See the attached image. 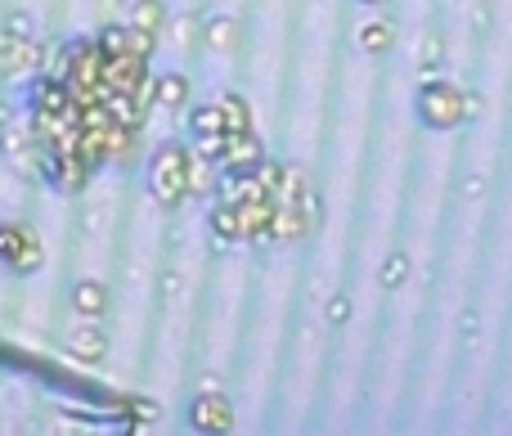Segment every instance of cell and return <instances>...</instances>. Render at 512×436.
<instances>
[{"label":"cell","instance_id":"cell-3","mask_svg":"<svg viewBox=\"0 0 512 436\" xmlns=\"http://www.w3.org/2000/svg\"><path fill=\"white\" fill-rule=\"evenodd\" d=\"M36 176H41L54 194H81L95 171H90V162L81 158L77 149H41V171H36Z\"/></svg>","mask_w":512,"mask_h":436},{"label":"cell","instance_id":"cell-5","mask_svg":"<svg viewBox=\"0 0 512 436\" xmlns=\"http://www.w3.org/2000/svg\"><path fill=\"white\" fill-rule=\"evenodd\" d=\"M45 68V45L36 41H18V36L0 32V77H32Z\"/></svg>","mask_w":512,"mask_h":436},{"label":"cell","instance_id":"cell-1","mask_svg":"<svg viewBox=\"0 0 512 436\" xmlns=\"http://www.w3.org/2000/svg\"><path fill=\"white\" fill-rule=\"evenodd\" d=\"M149 194L162 207H180L189 198V144L167 140L149 158Z\"/></svg>","mask_w":512,"mask_h":436},{"label":"cell","instance_id":"cell-10","mask_svg":"<svg viewBox=\"0 0 512 436\" xmlns=\"http://www.w3.org/2000/svg\"><path fill=\"white\" fill-rule=\"evenodd\" d=\"M41 266H45V243H41V234L23 225V239H18L14 257H9V270H14V275H36Z\"/></svg>","mask_w":512,"mask_h":436},{"label":"cell","instance_id":"cell-16","mask_svg":"<svg viewBox=\"0 0 512 436\" xmlns=\"http://www.w3.org/2000/svg\"><path fill=\"white\" fill-rule=\"evenodd\" d=\"M221 108H225V126H230V131H248L252 126V113L239 95H221Z\"/></svg>","mask_w":512,"mask_h":436},{"label":"cell","instance_id":"cell-14","mask_svg":"<svg viewBox=\"0 0 512 436\" xmlns=\"http://www.w3.org/2000/svg\"><path fill=\"white\" fill-rule=\"evenodd\" d=\"M360 50H369V54H387L391 50V23H364V32H360Z\"/></svg>","mask_w":512,"mask_h":436},{"label":"cell","instance_id":"cell-17","mask_svg":"<svg viewBox=\"0 0 512 436\" xmlns=\"http://www.w3.org/2000/svg\"><path fill=\"white\" fill-rule=\"evenodd\" d=\"M5 36H18V41H32L36 36V23L27 9H14V14H5Z\"/></svg>","mask_w":512,"mask_h":436},{"label":"cell","instance_id":"cell-15","mask_svg":"<svg viewBox=\"0 0 512 436\" xmlns=\"http://www.w3.org/2000/svg\"><path fill=\"white\" fill-rule=\"evenodd\" d=\"M95 50L104 54V59H113V54H126V23H108L104 32L95 36Z\"/></svg>","mask_w":512,"mask_h":436},{"label":"cell","instance_id":"cell-13","mask_svg":"<svg viewBox=\"0 0 512 436\" xmlns=\"http://www.w3.org/2000/svg\"><path fill=\"white\" fill-rule=\"evenodd\" d=\"M126 23L162 36V27H167V9H162V0H135V5H131V18H126Z\"/></svg>","mask_w":512,"mask_h":436},{"label":"cell","instance_id":"cell-21","mask_svg":"<svg viewBox=\"0 0 512 436\" xmlns=\"http://www.w3.org/2000/svg\"><path fill=\"white\" fill-rule=\"evenodd\" d=\"M131 419L153 423V419H158V405H153V401H131Z\"/></svg>","mask_w":512,"mask_h":436},{"label":"cell","instance_id":"cell-4","mask_svg":"<svg viewBox=\"0 0 512 436\" xmlns=\"http://www.w3.org/2000/svg\"><path fill=\"white\" fill-rule=\"evenodd\" d=\"M418 122L432 126V131H450L463 122V95L450 81H432V86L418 90Z\"/></svg>","mask_w":512,"mask_h":436},{"label":"cell","instance_id":"cell-19","mask_svg":"<svg viewBox=\"0 0 512 436\" xmlns=\"http://www.w3.org/2000/svg\"><path fill=\"white\" fill-rule=\"evenodd\" d=\"M18 239H23V225H14V221L0 225V266H9V257H14V248H18Z\"/></svg>","mask_w":512,"mask_h":436},{"label":"cell","instance_id":"cell-9","mask_svg":"<svg viewBox=\"0 0 512 436\" xmlns=\"http://www.w3.org/2000/svg\"><path fill=\"white\" fill-rule=\"evenodd\" d=\"M68 297H72V311H77L81 320H99V315L108 311V288L99 284V279H77Z\"/></svg>","mask_w":512,"mask_h":436},{"label":"cell","instance_id":"cell-8","mask_svg":"<svg viewBox=\"0 0 512 436\" xmlns=\"http://www.w3.org/2000/svg\"><path fill=\"white\" fill-rule=\"evenodd\" d=\"M189 131H194V144H203V140H221V135H230V126H225V108H221V99H212V104H198L194 113H189Z\"/></svg>","mask_w":512,"mask_h":436},{"label":"cell","instance_id":"cell-22","mask_svg":"<svg viewBox=\"0 0 512 436\" xmlns=\"http://www.w3.org/2000/svg\"><path fill=\"white\" fill-rule=\"evenodd\" d=\"M364 5H387V0H364Z\"/></svg>","mask_w":512,"mask_h":436},{"label":"cell","instance_id":"cell-6","mask_svg":"<svg viewBox=\"0 0 512 436\" xmlns=\"http://www.w3.org/2000/svg\"><path fill=\"white\" fill-rule=\"evenodd\" d=\"M189 423H194L198 432H230L234 428V410H230V401H225L216 387H207V392L189 405Z\"/></svg>","mask_w":512,"mask_h":436},{"label":"cell","instance_id":"cell-20","mask_svg":"<svg viewBox=\"0 0 512 436\" xmlns=\"http://www.w3.org/2000/svg\"><path fill=\"white\" fill-rule=\"evenodd\" d=\"M194 32H198L194 18H176V23H171V41H176V45H189V41H194Z\"/></svg>","mask_w":512,"mask_h":436},{"label":"cell","instance_id":"cell-7","mask_svg":"<svg viewBox=\"0 0 512 436\" xmlns=\"http://www.w3.org/2000/svg\"><path fill=\"white\" fill-rule=\"evenodd\" d=\"M63 347H68L72 360L95 365V360H104V351H108V333L99 329V320H81L68 329V342H63Z\"/></svg>","mask_w":512,"mask_h":436},{"label":"cell","instance_id":"cell-18","mask_svg":"<svg viewBox=\"0 0 512 436\" xmlns=\"http://www.w3.org/2000/svg\"><path fill=\"white\" fill-rule=\"evenodd\" d=\"M203 36H207V45H212V50H225V45H234V23H230V18H212Z\"/></svg>","mask_w":512,"mask_h":436},{"label":"cell","instance_id":"cell-11","mask_svg":"<svg viewBox=\"0 0 512 436\" xmlns=\"http://www.w3.org/2000/svg\"><path fill=\"white\" fill-rule=\"evenodd\" d=\"M153 104L167 108V113H180V108L189 104V81L180 77V72H162V77H153Z\"/></svg>","mask_w":512,"mask_h":436},{"label":"cell","instance_id":"cell-2","mask_svg":"<svg viewBox=\"0 0 512 436\" xmlns=\"http://www.w3.org/2000/svg\"><path fill=\"white\" fill-rule=\"evenodd\" d=\"M0 162L14 176H36L41 171V144L23 117H0Z\"/></svg>","mask_w":512,"mask_h":436},{"label":"cell","instance_id":"cell-12","mask_svg":"<svg viewBox=\"0 0 512 436\" xmlns=\"http://www.w3.org/2000/svg\"><path fill=\"white\" fill-rule=\"evenodd\" d=\"M207 225H212V239L221 243H243V230H239V207L234 203H221L216 198V207H212V216H207Z\"/></svg>","mask_w":512,"mask_h":436}]
</instances>
